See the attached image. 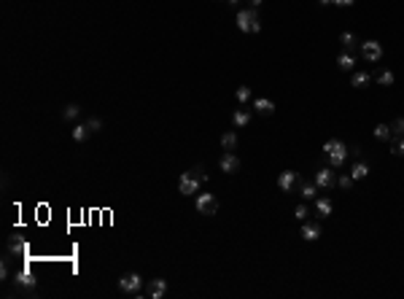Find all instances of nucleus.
<instances>
[{"label":"nucleus","mask_w":404,"mask_h":299,"mask_svg":"<svg viewBox=\"0 0 404 299\" xmlns=\"http://www.w3.org/2000/svg\"><path fill=\"white\" fill-rule=\"evenodd\" d=\"M205 181H208L205 170H202V167H194V170H189V173H184V176H181L178 192L184 194V197H189V194H197V189H200Z\"/></svg>","instance_id":"f257e3e1"},{"label":"nucleus","mask_w":404,"mask_h":299,"mask_svg":"<svg viewBox=\"0 0 404 299\" xmlns=\"http://www.w3.org/2000/svg\"><path fill=\"white\" fill-rule=\"evenodd\" d=\"M348 154H350V148H348L342 141H326L323 143V157L329 159L331 167H342L345 159H348Z\"/></svg>","instance_id":"f03ea898"},{"label":"nucleus","mask_w":404,"mask_h":299,"mask_svg":"<svg viewBox=\"0 0 404 299\" xmlns=\"http://www.w3.org/2000/svg\"><path fill=\"white\" fill-rule=\"evenodd\" d=\"M237 27H240L242 33H259V30H261V22H259V14H256V8H245V11L237 14Z\"/></svg>","instance_id":"7ed1b4c3"},{"label":"nucleus","mask_w":404,"mask_h":299,"mask_svg":"<svg viewBox=\"0 0 404 299\" xmlns=\"http://www.w3.org/2000/svg\"><path fill=\"white\" fill-rule=\"evenodd\" d=\"M194 208H197V213H200V216H216V211H219V199H216L210 192L197 194Z\"/></svg>","instance_id":"20e7f679"},{"label":"nucleus","mask_w":404,"mask_h":299,"mask_svg":"<svg viewBox=\"0 0 404 299\" xmlns=\"http://www.w3.org/2000/svg\"><path fill=\"white\" fill-rule=\"evenodd\" d=\"M119 288L124 294H140L143 291V278H140L138 272H127V275L119 278Z\"/></svg>","instance_id":"39448f33"},{"label":"nucleus","mask_w":404,"mask_h":299,"mask_svg":"<svg viewBox=\"0 0 404 299\" xmlns=\"http://www.w3.org/2000/svg\"><path fill=\"white\" fill-rule=\"evenodd\" d=\"M361 57L367 62H380L383 59V43L380 41H364L361 43Z\"/></svg>","instance_id":"423d86ee"},{"label":"nucleus","mask_w":404,"mask_h":299,"mask_svg":"<svg viewBox=\"0 0 404 299\" xmlns=\"http://www.w3.org/2000/svg\"><path fill=\"white\" fill-rule=\"evenodd\" d=\"M315 186L318 189H334L337 186V176L331 167H318L315 173Z\"/></svg>","instance_id":"0eeeda50"},{"label":"nucleus","mask_w":404,"mask_h":299,"mask_svg":"<svg viewBox=\"0 0 404 299\" xmlns=\"http://www.w3.org/2000/svg\"><path fill=\"white\" fill-rule=\"evenodd\" d=\"M219 167H221V173H226V176H235V173L240 170V159H237L232 151H224L221 159H219Z\"/></svg>","instance_id":"6e6552de"},{"label":"nucleus","mask_w":404,"mask_h":299,"mask_svg":"<svg viewBox=\"0 0 404 299\" xmlns=\"http://www.w3.org/2000/svg\"><path fill=\"white\" fill-rule=\"evenodd\" d=\"M296 183H299V176H296L294 170H283L280 176H277V189H280V192H294Z\"/></svg>","instance_id":"1a4fd4ad"},{"label":"nucleus","mask_w":404,"mask_h":299,"mask_svg":"<svg viewBox=\"0 0 404 299\" xmlns=\"http://www.w3.org/2000/svg\"><path fill=\"white\" fill-rule=\"evenodd\" d=\"M146 291H148L151 299H162L165 294H167V281H165V278H154V281H148Z\"/></svg>","instance_id":"9d476101"},{"label":"nucleus","mask_w":404,"mask_h":299,"mask_svg":"<svg viewBox=\"0 0 404 299\" xmlns=\"http://www.w3.org/2000/svg\"><path fill=\"white\" fill-rule=\"evenodd\" d=\"M331 211H334V202L329 197H315V213L318 218H329Z\"/></svg>","instance_id":"9b49d317"},{"label":"nucleus","mask_w":404,"mask_h":299,"mask_svg":"<svg viewBox=\"0 0 404 299\" xmlns=\"http://www.w3.org/2000/svg\"><path fill=\"white\" fill-rule=\"evenodd\" d=\"M340 43L345 46V52H350V54L361 49V41H358V38L353 35V33H340Z\"/></svg>","instance_id":"f8f14e48"},{"label":"nucleus","mask_w":404,"mask_h":299,"mask_svg":"<svg viewBox=\"0 0 404 299\" xmlns=\"http://www.w3.org/2000/svg\"><path fill=\"white\" fill-rule=\"evenodd\" d=\"M254 111L261 113V116H270V113H275V103L267 97H259V100H254Z\"/></svg>","instance_id":"ddd939ff"},{"label":"nucleus","mask_w":404,"mask_h":299,"mask_svg":"<svg viewBox=\"0 0 404 299\" xmlns=\"http://www.w3.org/2000/svg\"><path fill=\"white\" fill-rule=\"evenodd\" d=\"M318 237H321V227H318V224H302V240L312 243V240H318Z\"/></svg>","instance_id":"4468645a"},{"label":"nucleus","mask_w":404,"mask_h":299,"mask_svg":"<svg viewBox=\"0 0 404 299\" xmlns=\"http://www.w3.org/2000/svg\"><path fill=\"white\" fill-rule=\"evenodd\" d=\"M350 176H353V181H361V178H367V176H369V164L364 162V159H358V162L350 167Z\"/></svg>","instance_id":"2eb2a0df"},{"label":"nucleus","mask_w":404,"mask_h":299,"mask_svg":"<svg viewBox=\"0 0 404 299\" xmlns=\"http://www.w3.org/2000/svg\"><path fill=\"white\" fill-rule=\"evenodd\" d=\"M248 122H251V111H245V108L232 111V124H235V127H245Z\"/></svg>","instance_id":"dca6fc26"},{"label":"nucleus","mask_w":404,"mask_h":299,"mask_svg":"<svg viewBox=\"0 0 404 299\" xmlns=\"http://www.w3.org/2000/svg\"><path fill=\"white\" fill-rule=\"evenodd\" d=\"M299 194H302V199H315V197H318L315 181H312V183H302V181H299Z\"/></svg>","instance_id":"f3484780"},{"label":"nucleus","mask_w":404,"mask_h":299,"mask_svg":"<svg viewBox=\"0 0 404 299\" xmlns=\"http://www.w3.org/2000/svg\"><path fill=\"white\" fill-rule=\"evenodd\" d=\"M337 65H340V70H353V65H356V57L350 52H342L337 57Z\"/></svg>","instance_id":"a211bd4d"},{"label":"nucleus","mask_w":404,"mask_h":299,"mask_svg":"<svg viewBox=\"0 0 404 299\" xmlns=\"http://www.w3.org/2000/svg\"><path fill=\"white\" fill-rule=\"evenodd\" d=\"M372 81V76L367 70H361V73H353V78H350V87H356V89H364L367 84Z\"/></svg>","instance_id":"6ab92c4d"},{"label":"nucleus","mask_w":404,"mask_h":299,"mask_svg":"<svg viewBox=\"0 0 404 299\" xmlns=\"http://www.w3.org/2000/svg\"><path fill=\"white\" fill-rule=\"evenodd\" d=\"M89 135H92V132H89L87 122H84V124H75V127H73V141H75V143H84Z\"/></svg>","instance_id":"aec40b11"},{"label":"nucleus","mask_w":404,"mask_h":299,"mask_svg":"<svg viewBox=\"0 0 404 299\" xmlns=\"http://www.w3.org/2000/svg\"><path fill=\"white\" fill-rule=\"evenodd\" d=\"M221 148H224V151H235L237 148V135L235 132H224V135H221Z\"/></svg>","instance_id":"412c9836"},{"label":"nucleus","mask_w":404,"mask_h":299,"mask_svg":"<svg viewBox=\"0 0 404 299\" xmlns=\"http://www.w3.org/2000/svg\"><path fill=\"white\" fill-rule=\"evenodd\" d=\"M375 138H377V141H391V138H393L391 124H377V127H375Z\"/></svg>","instance_id":"4be33fe9"},{"label":"nucleus","mask_w":404,"mask_h":299,"mask_svg":"<svg viewBox=\"0 0 404 299\" xmlns=\"http://www.w3.org/2000/svg\"><path fill=\"white\" fill-rule=\"evenodd\" d=\"M393 81H396V76H393L391 70H380L377 73V84H380V87H393Z\"/></svg>","instance_id":"5701e85b"},{"label":"nucleus","mask_w":404,"mask_h":299,"mask_svg":"<svg viewBox=\"0 0 404 299\" xmlns=\"http://www.w3.org/2000/svg\"><path fill=\"white\" fill-rule=\"evenodd\" d=\"M78 113H81V108L75 106V103H68V106H65V111H62V116L65 119H75Z\"/></svg>","instance_id":"b1692460"},{"label":"nucleus","mask_w":404,"mask_h":299,"mask_svg":"<svg viewBox=\"0 0 404 299\" xmlns=\"http://www.w3.org/2000/svg\"><path fill=\"white\" fill-rule=\"evenodd\" d=\"M14 281H17L19 286H27V288H33V286H35V281H33V278H30V275H27V272H19V275L14 278Z\"/></svg>","instance_id":"393cba45"},{"label":"nucleus","mask_w":404,"mask_h":299,"mask_svg":"<svg viewBox=\"0 0 404 299\" xmlns=\"http://www.w3.org/2000/svg\"><path fill=\"white\" fill-rule=\"evenodd\" d=\"M87 127H89V132H100L103 129V119H97V116L87 119Z\"/></svg>","instance_id":"a878e982"},{"label":"nucleus","mask_w":404,"mask_h":299,"mask_svg":"<svg viewBox=\"0 0 404 299\" xmlns=\"http://www.w3.org/2000/svg\"><path fill=\"white\" fill-rule=\"evenodd\" d=\"M337 186H340V189H345V192H348V189L353 186V176H337Z\"/></svg>","instance_id":"bb28decb"},{"label":"nucleus","mask_w":404,"mask_h":299,"mask_svg":"<svg viewBox=\"0 0 404 299\" xmlns=\"http://www.w3.org/2000/svg\"><path fill=\"white\" fill-rule=\"evenodd\" d=\"M237 100H240V103H248L251 100V87H237Z\"/></svg>","instance_id":"cd10ccee"},{"label":"nucleus","mask_w":404,"mask_h":299,"mask_svg":"<svg viewBox=\"0 0 404 299\" xmlns=\"http://www.w3.org/2000/svg\"><path fill=\"white\" fill-rule=\"evenodd\" d=\"M393 154H396V157H404V135H399V141L393 143Z\"/></svg>","instance_id":"c85d7f7f"},{"label":"nucleus","mask_w":404,"mask_h":299,"mask_svg":"<svg viewBox=\"0 0 404 299\" xmlns=\"http://www.w3.org/2000/svg\"><path fill=\"white\" fill-rule=\"evenodd\" d=\"M391 129H393V135H404V119H396L391 124Z\"/></svg>","instance_id":"c756f323"},{"label":"nucleus","mask_w":404,"mask_h":299,"mask_svg":"<svg viewBox=\"0 0 404 299\" xmlns=\"http://www.w3.org/2000/svg\"><path fill=\"white\" fill-rule=\"evenodd\" d=\"M294 216H296V221H305V218H307V208L305 205H296L294 208Z\"/></svg>","instance_id":"7c9ffc66"},{"label":"nucleus","mask_w":404,"mask_h":299,"mask_svg":"<svg viewBox=\"0 0 404 299\" xmlns=\"http://www.w3.org/2000/svg\"><path fill=\"white\" fill-rule=\"evenodd\" d=\"M356 0H334V6H342V8H350Z\"/></svg>","instance_id":"2f4dec72"},{"label":"nucleus","mask_w":404,"mask_h":299,"mask_svg":"<svg viewBox=\"0 0 404 299\" xmlns=\"http://www.w3.org/2000/svg\"><path fill=\"white\" fill-rule=\"evenodd\" d=\"M318 3H321V6H331V3H334V0H318Z\"/></svg>","instance_id":"473e14b6"},{"label":"nucleus","mask_w":404,"mask_h":299,"mask_svg":"<svg viewBox=\"0 0 404 299\" xmlns=\"http://www.w3.org/2000/svg\"><path fill=\"white\" fill-rule=\"evenodd\" d=\"M251 3H254V8H256V6H261V3H264V0H251Z\"/></svg>","instance_id":"72a5a7b5"},{"label":"nucleus","mask_w":404,"mask_h":299,"mask_svg":"<svg viewBox=\"0 0 404 299\" xmlns=\"http://www.w3.org/2000/svg\"><path fill=\"white\" fill-rule=\"evenodd\" d=\"M226 3H232V6H237V3H240V0H226Z\"/></svg>","instance_id":"f704fd0d"}]
</instances>
